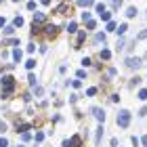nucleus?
I'll return each instance as SVG.
<instances>
[{"mask_svg": "<svg viewBox=\"0 0 147 147\" xmlns=\"http://www.w3.org/2000/svg\"><path fill=\"white\" fill-rule=\"evenodd\" d=\"M2 97L4 99H9V95L13 92V88H15V78H11V76H4L2 78Z\"/></svg>", "mask_w": 147, "mask_h": 147, "instance_id": "obj_1", "label": "nucleus"}, {"mask_svg": "<svg viewBox=\"0 0 147 147\" xmlns=\"http://www.w3.org/2000/svg\"><path fill=\"white\" fill-rule=\"evenodd\" d=\"M128 124H130V113H128V111H120V116H118V126H120V128H126Z\"/></svg>", "mask_w": 147, "mask_h": 147, "instance_id": "obj_2", "label": "nucleus"}, {"mask_svg": "<svg viewBox=\"0 0 147 147\" xmlns=\"http://www.w3.org/2000/svg\"><path fill=\"white\" fill-rule=\"evenodd\" d=\"M141 59H139V57H130V59H126V67H130V69H139V67H141Z\"/></svg>", "mask_w": 147, "mask_h": 147, "instance_id": "obj_3", "label": "nucleus"}, {"mask_svg": "<svg viewBox=\"0 0 147 147\" xmlns=\"http://www.w3.org/2000/svg\"><path fill=\"white\" fill-rule=\"evenodd\" d=\"M92 116H95L99 122H103V120H105V113H103V109H101V107H92Z\"/></svg>", "mask_w": 147, "mask_h": 147, "instance_id": "obj_4", "label": "nucleus"}, {"mask_svg": "<svg viewBox=\"0 0 147 147\" xmlns=\"http://www.w3.org/2000/svg\"><path fill=\"white\" fill-rule=\"evenodd\" d=\"M44 13H36V15H34V23H44Z\"/></svg>", "mask_w": 147, "mask_h": 147, "instance_id": "obj_5", "label": "nucleus"}, {"mask_svg": "<svg viewBox=\"0 0 147 147\" xmlns=\"http://www.w3.org/2000/svg\"><path fill=\"white\" fill-rule=\"evenodd\" d=\"M15 28H17L15 23H13V25H4V34H6V36H11L13 32H15Z\"/></svg>", "mask_w": 147, "mask_h": 147, "instance_id": "obj_6", "label": "nucleus"}, {"mask_svg": "<svg viewBox=\"0 0 147 147\" xmlns=\"http://www.w3.org/2000/svg\"><path fill=\"white\" fill-rule=\"evenodd\" d=\"M80 141H82V139L76 135V137H71V139H69V145H71V147H78V145H80Z\"/></svg>", "mask_w": 147, "mask_h": 147, "instance_id": "obj_7", "label": "nucleus"}, {"mask_svg": "<svg viewBox=\"0 0 147 147\" xmlns=\"http://www.w3.org/2000/svg\"><path fill=\"white\" fill-rule=\"evenodd\" d=\"M78 4H80V6H86V9H88V6L95 4V0H78Z\"/></svg>", "mask_w": 147, "mask_h": 147, "instance_id": "obj_8", "label": "nucleus"}, {"mask_svg": "<svg viewBox=\"0 0 147 147\" xmlns=\"http://www.w3.org/2000/svg\"><path fill=\"white\" fill-rule=\"evenodd\" d=\"M21 57H23V53L19 51V49H15V51H13V59H15V61H21Z\"/></svg>", "mask_w": 147, "mask_h": 147, "instance_id": "obj_9", "label": "nucleus"}, {"mask_svg": "<svg viewBox=\"0 0 147 147\" xmlns=\"http://www.w3.org/2000/svg\"><path fill=\"white\" fill-rule=\"evenodd\" d=\"M101 137H103V126H99L97 128V145L101 143Z\"/></svg>", "mask_w": 147, "mask_h": 147, "instance_id": "obj_10", "label": "nucleus"}, {"mask_svg": "<svg viewBox=\"0 0 147 147\" xmlns=\"http://www.w3.org/2000/svg\"><path fill=\"white\" fill-rule=\"evenodd\" d=\"M101 19H103V21H111V13L103 11V13H101Z\"/></svg>", "mask_w": 147, "mask_h": 147, "instance_id": "obj_11", "label": "nucleus"}, {"mask_svg": "<svg viewBox=\"0 0 147 147\" xmlns=\"http://www.w3.org/2000/svg\"><path fill=\"white\" fill-rule=\"evenodd\" d=\"M46 32H49L51 36H55L57 34V28H55V25H46Z\"/></svg>", "mask_w": 147, "mask_h": 147, "instance_id": "obj_12", "label": "nucleus"}, {"mask_svg": "<svg viewBox=\"0 0 147 147\" xmlns=\"http://www.w3.org/2000/svg\"><path fill=\"white\" fill-rule=\"evenodd\" d=\"M143 38H147V30H143L141 34H139V36L135 38V42H139V40H143Z\"/></svg>", "mask_w": 147, "mask_h": 147, "instance_id": "obj_13", "label": "nucleus"}, {"mask_svg": "<svg viewBox=\"0 0 147 147\" xmlns=\"http://www.w3.org/2000/svg\"><path fill=\"white\" fill-rule=\"evenodd\" d=\"M126 15H128V17H135V15H137V9H135V6H130V9L126 11Z\"/></svg>", "mask_w": 147, "mask_h": 147, "instance_id": "obj_14", "label": "nucleus"}, {"mask_svg": "<svg viewBox=\"0 0 147 147\" xmlns=\"http://www.w3.org/2000/svg\"><path fill=\"white\" fill-rule=\"evenodd\" d=\"M126 30H128V25H126V23H122V25H120V28H118V34H120V36H122V34H124V32H126Z\"/></svg>", "mask_w": 147, "mask_h": 147, "instance_id": "obj_15", "label": "nucleus"}, {"mask_svg": "<svg viewBox=\"0 0 147 147\" xmlns=\"http://www.w3.org/2000/svg\"><path fill=\"white\" fill-rule=\"evenodd\" d=\"M111 57V53L107 51V49H105V51H101V59H109Z\"/></svg>", "mask_w": 147, "mask_h": 147, "instance_id": "obj_16", "label": "nucleus"}, {"mask_svg": "<svg viewBox=\"0 0 147 147\" xmlns=\"http://www.w3.org/2000/svg\"><path fill=\"white\" fill-rule=\"evenodd\" d=\"M139 99H141V101H145V99H147V90H145V88L139 90Z\"/></svg>", "mask_w": 147, "mask_h": 147, "instance_id": "obj_17", "label": "nucleus"}, {"mask_svg": "<svg viewBox=\"0 0 147 147\" xmlns=\"http://www.w3.org/2000/svg\"><path fill=\"white\" fill-rule=\"evenodd\" d=\"M67 32H69V34H71V32H76V21H71V23L67 25Z\"/></svg>", "mask_w": 147, "mask_h": 147, "instance_id": "obj_18", "label": "nucleus"}, {"mask_svg": "<svg viewBox=\"0 0 147 147\" xmlns=\"http://www.w3.org/2000/svg\"><path fill=\"white\" fill-rule=\"evenodd\" d=\"M95 40H97V42H105V34H97Z\"/></svg>", "mask_w": 147, "mask_h": 147, "instance_id": "obj_19", "label": "nucleus"}, {"mask_svg": "<svg viewBox=\"0 0 147 147\" xmlns=\"http://www.w3.org/2000/svg\"><path fill=\"white\" fill-rule=\"evenodd\" d=\"M113 30H116V23H113V21H107V32H113Z\"/></svg>", "mask_w": 147, "mask_h": 147, "instance_id": "obj_20", "label": "nucleus"}, {"mask_svg": "<svg viewBox=\"0 0 147 147\" xmlns=\"http://www.w3.org/2000/svg\"><path fill=\"white\" fill-rule=\"evenodd\" d=\"M15 25H17V28H21V25H23V19H21V17H15Z\"/></svg>", "mask_w": 147, "mask_h": 147, "instance_id": "obj_21", "label": "nucleus"}, {"mask_svg": "<svg viewBox=\"0 0 147 147\" xmlns=\"http://www.w3.org/2000/svg\"><path fill=\"white\" fill-rule=\"evenodd\" d=\"M25 65H28V69H34V65H36V61H34V59H30V61L25 63Z\"/></svg>", "mask_w": 147, "mask_h": 147, "instance_id": "obj_22", "label": "nucleus"}, {"mask_svg": "<svg viewBox=\"0 0 147 147\" xmlns=\"http://www.w3.org/2000/svg\"><path fill=\"white\" fill-rule=\"evenodd\" d=\"M28 80H30V84H32V86H36V76H34V74H30V78H28Z\"/></svg>", "mask_w": 147, "mask_h": 147, "instance_id": "obj_23", "label": "nucleus"}, {"mask_svg": "<svg viewBox=\"0 0 147 147\" xmlns=\"http://www.w3.org/2000/svg\"><path fill=\"white\" fill-rule=\"evenodd\" d=\"M122 49H124V40L120 38V40H118V51H122Z\"/></svg>", "mask_w": 147, "mask_h": 147, "instance_id": "obj_24", "label": "nucleus"}, {"mask_svg": "<svg viewBox=\"0 0 147 147\" xmlns=\"http://www.w3.org/2000/svg\"><path fill=\"white\" fill-rule=\"evenodd\" d=\"M82 19L84 21H90V13H82Z\"/></svg>", "mask_w": 147, "mask_h": 147, "instance_id": "obj_25", "label": "nucleus"}, {"mask_svg": "<svg viewBox=\"0 0 147 147\" xmlns=\"http://www.w3.org/2000/svg\"><path fill=\"white\" fill-rule=\"evenodd\" d=\"M28 9H30V11H34V9H36V2H34V0H32V2H28Z\"/></svg>", "mask_w": 147, "mask_h": 147, "instance_id": "obj_26", "label": "nucleus"}, {"mask_svg": "<svg viewBox=\"0 0 147 147\" xmlns=\"http://www.w3.org/2000/svg\"><path fill=\"white\" fill-rule=\"evenodd\" d=\"M103 11H105V6H103V4H97V13H99V15H101Z\"/></svg>", "mask_w": 147, "mask_h": 147, "instance_id": "obj_27", "label": "nucleus"}, {"mask_svg": "<svg viewBox=\"0 0 147 147\" xmlns=\"http://www.w3.org/2000/svg\"><path fill=\"white\" fill-rule=\"evenodd\" d=\"M95 92H97V88H88V90H86V95H88V97H92Z\"/></svg>", "mask_w": 147, "mask_h": 147, "instance_id": "obj_28", "label": "nucleus"}, {"mask_svg": "<svg viewBox=\"0 0 147 147\" xmlns=\"http://www.w3.org/2000/svg\"><path fill=\"white\" fill-rule=\"evenodd\" d=\"M6 145H9V141H6V139L2 137V139H0V147H6Z\"/></svg>", "mask_w": 147, "mask_h": 147, "instance_id": "obj_29", "label": "nucleus"}, {"mask_svg": "<svg viewBox=\"0 0 147 147\" xmlns=\"http://www.w3.org/2000/svg\"><path fill=\"white\" fill-rule=\"evenodd\" d=\"M118 6H122V0H113V9H118Z\"/></svg>", "mask_w": 147, "mask_h": 147, "instance_id": "obj_30", "label": "nucleus"}, {"mask_svg": "<svg viewBox=\"0 0 147 147\" xmlns=\"http://www.w3.org/2000/svg\"><path fill=\"white\" fill-rule=\"evenodd\" d=\"M4 25H6V19H4V17H0V28H4Z\"/></svg>", "mask_w": 147, "mask_h": 147, "instance_id": "obj_31", "label": "nucleus"}, {"mask_svg": "<svg viewBox=\"0 0 147 147\" xmlns=\"http://www.w3.org/2000/svg\"><path fill=\"white\" fill-rule=\"evenodd\" d=\"M141 143H143V145L147 147V137H143V139H141Z\"/></svg>", "mask_w": 147, "mask_h": 147, "instance_id": "obj_32", "label": "nucleus"}, {"mask_svg": "<svg viewBox=\"0 0 147 147\" xmlns=\"http://www.w3.org/2000/svg\"><path fill=\"white\" fill-rule=\"evenodd\" d=\"M6 128V126H4V122H0V130H4Z\"/></svg>", "mask_w": 147, "mask_h": 147, "instance_id": "obj_33", "label": "nucleus"}, {"mask_svg": "<svg viewBox=\"0 0 147 147\" xmlns=\"http://www.w3.org/2000/svg\"><path fill=\"white\" fill-rule=\"evenodd\" d=\"M42 4H51V0H42Z\"/></svg>", "mask_w": 147, "mask_h": 147, "instance_id": "obj_34", "label": "nucleus"}, {"mask_svg": "<svg viewBox=\"0 0 147 147\" xmlns=\"http://www.w3.org/2000/svg\"><path fill=\"white\" fill-rule=\"evenodd\" d=\"M13 2H19V0H13Z\"/></svg>", "mask_w": 147, "mask_h": 147, "instance_id": "obj_35", "label": "nucleus"}, {"mask_svg": "<svg viewBox=\"0 0 147 147\" xmlns=\"http://www.w3.org/2000/svg\"><path fill=\"white\" fill-rule=\"evenodd\" d=\"M17 147H23V145H17Z\"/></svg>", "mask_w": 147, "mask_h": 147, "instance_id": "obj_36", "label": "nucleus"}, {"mask_svg": "<svg viewBox=\"0 0 147 147\" xmlns=\"http://www.w3.org/2000/svg\"><path fill=\"white\" fill-rule=\"evenodd\" d=\"M0 2H2V0H0Z\"/></svg>", "mask_w": 147, "mask_h": 147, "instance_id": "obj_37", "label": "nucleus"}, {"mask_svg": "<svg viewBox=\"0 0 147 147\" xmlns=\"http://www.w3.org/2000/svg\"><path fill=\"white\" fill-rule=\"evenodd\" d=\"M145 57H147V55H145Z\"/></svg>", "mask_w": 147, "mask_h": 147, "instance_id": "obj_38", "label": "nucleus"}]
</instances>
